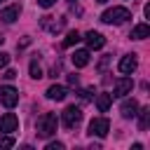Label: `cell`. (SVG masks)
<instances>
[{
	"instance_id": "1",
	"label": "cell",
	"mask_w": 150,
	"mask_h": 150,
	"mask_svg": "<svg viewBox=\"0 0 150 150\" xmlns=\"http://www.w3.org/2000/svg\"><path fill=\"white\" fill-rule=\"evenodd\" d=\"M56 127H59V120H56L54 112H45L42 117H38V124H35L40 138H49V136H54V134H56Z\"/></svg>"
},
{
	"instance_id": "2",
	"label": "cell",
	"mask_w": 150,
	"mask_h": 150,
	"mask_svg": "<svg viewBox=\"0 0 150 150\" xmlns=\"http://www.w3.org/2000/svg\"><path fill=\"white\" fill-rule=\"evenodd\" d=\"M127 19H131V12H129L127 7H110V9H105V12L101 14V21H103V23H115V26L124 23Z\"/></svg>"
},
{
	"instance_id": "3",
	"label": "cell",
	"mask_w": 150,
	"mask_h": 150,
	"mask_svg": "<svg viewBox=\"0 0 150 150\" xmlns=\"http://www.w3.org/2000/svg\"><path fill=\"white\" fill-rule=\"evenodd\" d=\"M61 120H63V127L66 129H75L80 122H82V110L77 105H68L63 112H61Z\"/></svg>"
},
{
	"instance_id": "4",
	"label": "cell",
	"mask_w": 150,
	"mask_h": 150,
	"mask_svg": "<svg viewBox=\"0 0 150 150\" xmlns=\"http://www.w3.org/2000/svg\"><path fill=\"white\" fill-rule=\"evenodd\" d=\"M0 103L5 108H14L19 103V91L14 87H9V84H2L0 87Z\"/></svg>"
},
{
	"instance_id": "5",
	"label": "cell",
	"mask_w": 150,
	"mask_h": 150,
	"mask_svg": "<svg viewBox=\"0 0 150 150\" xmlns=\"http://www.w3.org/2000/svg\"><path fill=\"white\" fill-rule=\"evenodd\" d=\"M108 131H110V122H108L105 117H94V120L89 122V134H91V136L103 138V136H108Z\"/></svg>"
},
{
	"instance_id": "6",
	"label": "cell",
	"mask_w": 150,
	"mask_h": 150,
	"mask_svg": "<svg viewBox=\"0 0 150 150\" xmlns=\"http://www.w3.org/2000/svg\"><path fill=\"white\" fill-rule=\"evenodd\" d=\"M19 129V117L14 112H5L0 117V134H12Z\"/></svg>"
},
{
	"instance_id": "7",
	"label": "cell",
	"mask_w": 150,
	"mask_h": 150,
	"mask_svg": "<svg viewBox=\"0 0 150 150\" xmlns=\"http://www.w3.org/2000/svg\"><path fill=\"white\" fill-rule=\"evenodd\" d=\"M117 68H120V73H124V75H131V73L138 68V59H136V54H127V56H122Z\"/></svg>"
},
{
	"instance_id": "8",
	"label": "cell",
	"mask_w": 150,
	"mask_h": 150,
	"mask_svg": "<svg viewBox=\"0 0 150 150\" xmlns=\"http://www.w3.org/2000/svg\"><path fill=\"white\" fill-rule=\"evenodd\" d=\"M19 14H21V5L14 2V5H9V7H5V9L0 12V19H2L5 23H12V21L19 19Z\"/></svg>"
},
{
	"instance_id": "9",
	"label": "cell",
	"mask_w": 150,
	"mask_h": 150,
	"mask_svg": "<svg viewBox=\"0 0 150 150\" xmlns=\"http://www.w3.org/2000/svg\"><path fill=\"white\" fill-rule=\"evenodd\" d=\"M131 87H134V82H131V77H120L117 82H115V91H112V96H127L129 91H131Z\"/></svg>"
},
{
	"instance_id": "10",
	"label": "cell",
	"mask_w": 150,
	"mask_h": 150,
	"mask_svg": "<svg viewBox=\"0 0 150 150\" xmlns=\"http://www.w3.org/2000/svg\"><path fill=\"white\" fill-rule=\"evenodd\" d=\"M84 40H87V47H89V49H101V47L105 45V38H103L101 33H96V30H89V33L84 35Z\"/></svg>"
},
{
	"instance_id": "11",
	"label": "cell",
	"mask_w": 150,
	"mask_h": 150,
	"mask_svg": "<svg viewBox=\"0 0 150 150\" xmlns=\"http://www.w3.org/2000/svg\"><path fill=\"white\" fill-rule=\"evenodd\" d=\"M120 112H122V117H136V112H138V103L134 101V98H127V101H122V105H120Z\"/></svg>"
},
{
	"instance_id": "12",
	"label": "cell",
	"mask_w": 150,
	"mask_h": 150,
	"mask_svg": "<svg viewBox=\"0 0 150 150\" xmlns=\"http://www.w3.org/2000/svg\"><path fill=\"white\" fill-rule=\"evenodd\" d=\"M66 96H68V89L61 87V84H52L47 89V98H52V101H63Z\"/></svg>"
},
{
	"instance_id": "13",
	"label": "cell",
	"mask_w": 150,
	"mask_h": 150,
	"mask_svg": "<svg viewBox=\"0 0 150 150\" xmlns=\"http://www.w3.org/2000/svg\"><path fill=\"white\" fill-rule=\"evenodd\" d=\"M70 59H73V66H75V68H84V66L89 63V49H77Z\"/></svg>"
},
{
	"instance_id": "14",
	"label": "cell",
	"mask_w": 150,
	"mask_h": 150,
	"mask_svg": "<svg viewBox=\"0 0 150 150\" xmlns=\"http://www.w3.org/2000/svg\"><path fill=\"white\" fill-rule=\"evenodd\" d=\"M148 35H150V26H148V23H138V26L131 28V35H129V38H131V40H145Z\"/></svg>"
},
{
	"instance_id": "15",
	"label": "cell",
	"mask_w": 150,
	"mask_h": 150,
	"mask_svg": "<svg viewBox=\"0 0 150 150\" xmlns=\"http://www.w3.org/2000/svg\"><path fill=\"white\" fill-rule=\"evenodd\" d=\"M110 103H112V94H98V96H96V108H98L101 112H105V110L110 108Z\"/></svg>"
},
{
	"instance_id": "16",
	"label": "cell",
	"mask_w": 150,
	"mask_h": 150,
	"mask_svg": "<svg viewBox=\"0 0 150 150\" xmlns=\"http://www.w3.org/2000/svg\"><path fill=\"white\" fill-rule=\"evenodd\" d=\"M136 115L141 117V122H138L141 131H145V129H148V122H150V108H141V110H138Z\"/></svg>"
},
{
	"instance_id": "17",
	"label": "cell",
	"mask_w": 150,
	"mask_h": 150,
	"mask_svg": "<svg viewBox=\"0 0 150 150\" xmlns=\"http://www.w3.org/2000/svg\"><path fill=\"white\" fill-rule=\"evenodd\" d=\"M80 40H82V38H80V33H77V30H70V33L63 38V47H73V45H77Z\"/></svg>"
},
{
	"instance_id": "18",
	"label": "cell",
	"mask_w": 150,
	"mask_h": 150,
	"mask_svg": "<svg viewBox=\"0 0 150 150\" xmlns=\"http://www.w3.org/2000/svg\"><path fill=\"white\" fill-rule=\"evenodd\" d=\"M30 77H33V80H40V77H42V68H40L38 59L30 61Z\"/></svg>"
},
{
	"instance_id": "19",
	"label": "cell",
	"mask_w": 150,
	"mask_h": 150,
	"mask_svg": "<svg viewBox=\"0 0 150 150\" xmlns=\"http://www.w3.org/2000/svg\"><path fill=\"white\" fill-rule=\"evenodd\" d=\"M14 145V138L12 136H0V148L5 150V148H12Z\"/></svg>"
},
{
	"instance_id": "20",
	"label": "cell",
	"mask_w": 150,
	"mask_h": 150,
	"mask_svg": "<svg viewBox=\"0 0 150 150\" xmlns=\"http://www.w3.org/2000/svg\"><path fill=\"white\" fill-rule=\"evenodd\" d=\"M9 63V54H5V52H0V68H5Z\"/></svg>"
},
{
	"instance_id": "21",
	"label": "cell",
	"mask_w": 150,
	"mask_h": 150,
	"mask_svg": "<svg viewBox=\"0 0 150 150\" xmlns=\"http://www.w3.org/2000/svg\"><path fill=\"white\" fill-rule=\"evenodd\" d=\"M80 98H82V101H89V98H91V89H82V91H80Z\"/></svg>"
},
{
	"instance_id": "22",
	"label": "cell",
	"mask_w": 150,
	"mask_h": 150,
	"mask_svg": "<svg viewBox=\"0 0 150 150\" xmlns=\"http://www.w3.org/2000/svg\"><path fill=\"white\" fill-rule=\"evenodd\" d=\"M54 2H56V0H38V5H40V7H45V9H49Z\"/></svg>"
},
{
	"instance_id": "23",
	"label": "cell",
	"mask_w": 150,
	"mask_h": 150,
	"mask_svg": "<svg viewBox=\"0 0 150 150\" xmlns=\"http://www.w3.org/2000/svg\"><path fill=\"white\" fill-rule=\"evenodd\" d=\"M2 77H5V80H14V77H16V70H5Z\"/></svg>"
},
{
	"instance_id": "24",
	"label": "cell",
	"mask_w": 150,
	"mask_h": 150,
	"mask_svg": "<svg viewBox=\"0 0 150 150\" xmlns=\"http://www.w3.org/2000/svg\"><path fill=\"white\" fill-rule=\"evenodd\" d=\"M47 150H63V143H49Z\"/></svg>"
},
{
	"instance_id": "25",
	"label": "cell",
	"mask_w": 150,
	"mask_h": 150,
	"mask_svg": "<svg viewBox=\"0 0 150 150\" xmlns=\"http://www.w3.org/2000/svg\"><path fill=\"white\" fill-rule=\"evenodd\" d=\"M68 82L70 84H77V75H68Z\"/></svg>"
},
{
	"instance_id": "26",
	"label": "cell",
	"mask_w": 150,
	"mask_h": 150,
	"mask_svg": "<svg viewBox=\"0 0 150 150\" xmlns=\"http://www.w3.org/2000/svg\"><path fill=\"white\" fill-rule=\"evenodd\" d=\"M96 2H108V0H96Z\"/></svg>"
},
{
	"instance_id": "27",
	"label": "cell",
	"mask_w": 150,
	"mask_h": 150,
	"mask_svg": "<svg viewBox=\"0 0 150 150\" xmlns=\"http://www.w3.org/2000/svg\"><path fill=\"white\" fill-rule=\"evenodd\" d=\"M2 40H5V38H0V45H2Z\"/></svg>"
},
{
	"instance_id": "28",
	"label": "cell",
	"mask_w": 150,
	"mask_h": 150,
	"mask_svg": "<svg viewBox=\"0 0 150 150\" xmlns=\"http://www.w3.org/2000/svg\"><path fill=\"white\" fill-rule=\"evenodd\" d=\"M70 2H75V0H70Z\"/></svg>"
}]
</instances>
